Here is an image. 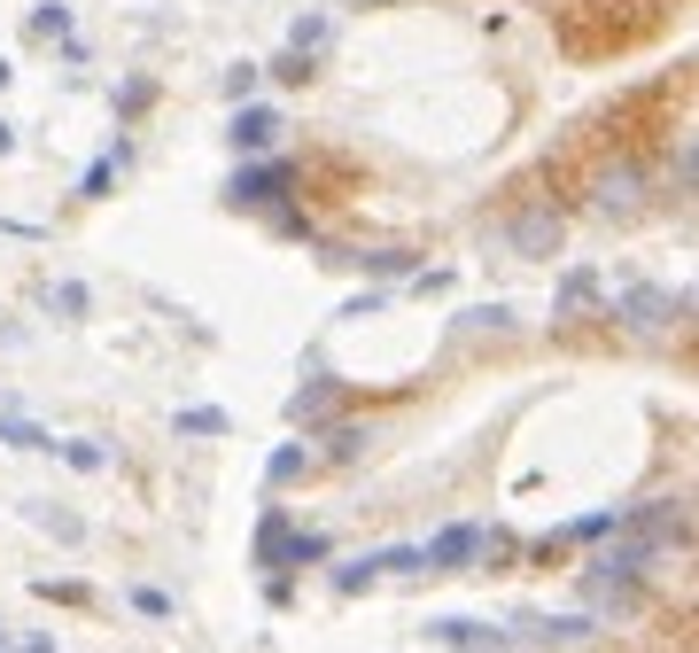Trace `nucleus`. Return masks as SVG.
Instances as JSON below:
<instances>
[{"instance_id":"1","label":"nucleus","mask_w":699,"mask_h":653,"mask_svg":"<svg viewBox=\"0 0 699 653\" xmlns=\"http://www.w3.org/2000/svg\"><path fill=\"white\" fill-rule=\"evenodd\" d=\"M645 560H653V552H638V545L598 552V560L583 568V599H591V615H630L638 592H645Z\"/></svg>"},{"instance_id":"2","label":"nucleus","mask_w":699,"mask_h":653,"mask_svg":"<svg viewBox=\"0 0 699 653\" xmlns=\"http://www.w3.org/2000/svg\"><path fill=\"white\" fill-rule=\"evenodd\" d=\"M420 568L427 576H459V568H482V522H451L420 545Z\"/></svg>"},{"instance_id":"3","label":"nucleus","mask_w":699,"mask_h":653,"mask_svg":"<svg viewBox=\"0 0 699 653\" xmlns=\"http://www.w3.org/2000/svg\"><path fill=\"white\" fill-rule=\"evenodd\" d=\"M598 630V615H513V630L505 638H537V645H575V638H591Z\"/></svg>"},{"instance_id":"4","label":"nucleus","mask_w":699,"mask_h":653,"mask_svg":"<svg viewBox=\"0 0 699 653\" xmlns=\"http://www.w3.org/2000/svg\"><path fill=\"white\" fill-rule=\"evenodd\" d=\"M280 195H288V163H256V172H233V187H226L233 210H265V203H280Z\"/></svg>"},{"instance_id":"5","label":"nucleus","mask_w":699,"mask_h":653,"mask_svg":"<svg viewBox=\"0 0 699 653\" xmlns=\"http://www.w3.org/2000/svg\"><path fill=\"white\" fill-rule=\"evenodd\" d=\"M435 645H459V653H505V630L497 622H474V615H444V622H427Z\"/></svg>"},{"instance_id":"6","label":"nucleus","mask_w":699,"mask_h":653,"mask_svg":"<svg viewBox=\"0 0 699 653\" xmlns=\"http://www.w3.org/2000/svg\"><path fill=\"white\" fill-rule=\"evenodd\" d=\"M273 140H280V110H273V102H241V110H233V148H241V156H265Z\"/></svg>"},{"instance_id":"7","label":"nucleus","mask_w":699,"mask_h":653,"mask_svg":"<svg viewBox=\"0 0 699 653\" xmlns=\"http://www.w3.org/2000/svg\"><path fill=\"white\" fill-rule=\"evenodd\" d=\"M505 241L520 257H552L560 250V210H520L513 226H505Z\"/></svg>"},{"instance_id":"8","label":"nucleus","mask_w":699,"mask_h":653,"mask_svg":"<svg viewBox=\"0 0 699 653\" xmlns=\"http://www.w3.org/2000/svg\"><path fill=\"white\" fill-rule=\"evenodd\" d=\"M622 311H630V326H645V335H661V326L684 311V296H661V288H630L622 296Z\"/></svg>"},{"instance_id":"9","label":"nucleus","mask_w":699,"mask_h":653,"mask_svg":"<svg viewBox=\"0 0 699 653\" xmlns=\"http://www.w3.org/2000/svg\"><path fill=\"white\" fill-rule=\"evenodd\" d=\"M326 413H334V381H326V374H311V381L288 397V421H296V428H319Z\"/></svg>"},{"instance_id":"10","label":"nucleus","mask_w":699,"mask_h":653,"mask_svg":"<svg viewBox=\"0 0 699 653\" xmlns=\"http://www.w3.org/2000/svg\"><path fill=\"white\" fill-rule=\"evenodd\" d=\"M288 537H296V529H288V514L273 506V514H265V529H256V568H288Z\"/></svg>"},{"instance_id":"11","label":"nucleus","mask_w":699,"mask_h":653,"mask_svg":"<svg viewBox=\"0 0 699 653\" xmlns=\"http://www.w3.org/2000/svg\"><path fill=\"white\" fill-rule=\"evenodd\" d=\"M326 32H334L326 16H296V32H288V55H303V62H311V55L326 47Z\"/></svg>"},{"instance_id":"12","label":"nucleus","mask_w":699,"mask_h":653,"mask_svg":"<svg viewBox=\"0 0 699 653\" xmlns=\"http://www.w3.org/2000/svg\"><path fill=\"white\" fill-rule=\"evenodd\" d=\"M374 576H420V545H397V552H366Z\"/></svg>"},{"instance_id":"13","label":"nucleus","mask_w":699,"mask_h":653,"mask_svg":"<svg viewBox=\"0 0 699 653\" xmlns=\"http://www.w3.org/2000/svg\"><path fill=\"white\" fill-rule=\"evenodd\" d=\"M233 421L218 413V404H187V413H180V436H226Z\"/></svg>"},{"instance_id":"14","label":"nucleus","mask_w":699,"mask_h":653,"mask_svg":"<svg viewBox=\"0 0 699 653\" xmlns=\"http://www.w3.org/2000/svg\"><path fill=\"white\" fill-rule=\"evenodd\" d=\"M117 163H125V148H117V156H102V163H85L78 195H85V203H102V195H110V180H117Z\"/></svg>"},{"instance_id":"15","label":"nucleus","mask_w":699,"mask_h":653,"mask_svg":"<svg viewBox=\"0 0 699 653\" xmlns=\"http://www.w3.org/2000/svg\"><path fill=\"white\" fill-rule=\"evenodd\" d=\"M0 436H9L16 451H55V436H47L39 421H16V413H9V421H0Z\"/></svg>"},{"instance_id":"16","label":"nucleus","mask_w":699,"mask_h":653,"mask_svg":"<svg viewBox=\"0 0 699 653\" xmlns=\"http://www.w3.org/2000/svg\"><path fill=\"white\" fill-rule=\"evenodd\" d=\"M55 451H62V459H70L78 474H102V467H110V451H102L94 436H78V444H55Z\"/></svg>"},{"instance_id":"17","label":"nucleus","mask_w":699,"mask_h":653,"mask_svg":"<svg viewBox=\"0 0 699 653\" xmlns=\"http://www.w3.org/2000/svg\"><path fill=\"white\" fill-rule=\"evenodd\" d=\"M303 467H311V459H303V444H280V451H273V467H265V482L280 490V482H296Z\"/></svg>"},{"instance_id":"18","label":"nucleus","mask_w":699,"mask_h":653,"mask_svg":"<svg viewBox=\"0 0 699 653\" xmlns=\"http://www.w3.org/2000/svg\"><path fill=\"white\" fill-rule=\"evenodd\" d=\"M47 311L78 319V311H85V288H78V280H55V288H47Z\"/></svg>"},{"instance_id":"19","label":"nucleus","mask_w":699,"mask_h":653,"mask_svg":"<svg viewBox=\"0 0 699 653\" xmlns=\"http://www.w3.org/2000/svg\"><path fill=\"white\" fill-rule=\"evenodd\" d=\"M591 296H598L591 273H568V280H560V311H575V303H591Z\"/></svg>"},{"instance_id":"20","label":"nucleus","mask_w":699,"mask_h":653,"mask_svg":"<svg viewBox=\"0 0 699 653\" xmlns=\"http://www.w3.org/2000/svg\"><path fill=\"white\" fill-rule=\"evenodd\" d=\"M226 94H233V110L256 94V62H233V70H226Z\"/></svg>"},{"instance_id":"21","label":"nucleus","mask_w":699,"mask_h":653,"mask_svg":"<svg viewBox=\"0 0 699 653\" xmlns=\"http://www.w3.org/2000/svg\"><path fill=\"white\" fill-rule=\"evenodd\" d=\"M32 522H39V529H55L62 545H78V522H70V514H55V506H32Z\"/></svg>"},{"instance_id":"22","label":"nucleus","mask_w":699,"mask_h":653,"mask_svg":"<svg viewBox=\"0 0 699 653\" xmlns=\"http://www.w3.org/2000/svg\"><path fill=\"white\" fill-rule=\"evenodd\" d=\"M133 607H140V615H148V622H163V615H171V599H163V592H156V584H133Z\"/></svg>"},{"instance_id":"23","label":"nucleus","mask_w":699,"mask_h":653,"mask_svg":"<svg viewBox=\"0 0 699 653\" xmlns=\"http://www.w3.org/2000/svg\"><path fill=\"white\" fill-rule=\"evenodd\" d=\"M273 78H280V87H303L311 62H303V55H280V62H273Z\"/></svg>"},{"instance_id":"24","label":"nucleus","mask_w":699,"mask_h":653,"mask_svg":"<svg viewBox=\"0 0 699 653\" xmlns=\"http://www.w3.org/2000/svg\"><path fill=\"white\" fill-rule=\"evenodd\" d=\"M32 32H39V39H62V32H70V16H62V9H39V16H32Z\"/></svg>"},{"instance_id":"25","label":"nucleus","mask_w":699,"mask_h":653,"mask_svg":"<svg viewBox=\"0 0 699 653\" xmlns=\"http://www.w3.org/2000/svg\"><path fill=\"white\" fill-rule=\"evenodd\" d=\"M9 148H16V125H9V117H0V156H9Z\"/></svg>"},{"instance_id":"26","label":"nucleus","mask_w":699,"mask_h":653,"mask_svg":"<svg viewBox=\"0 0 699 653\" xmlns=\"http://www.w3.org/2000/svg\"><path fill=\"white\" fill-rule=\"evenodd\" d=\"M9 78H16V70H9V55H0V87H9Z\"/></svg>"}]
</instances>
